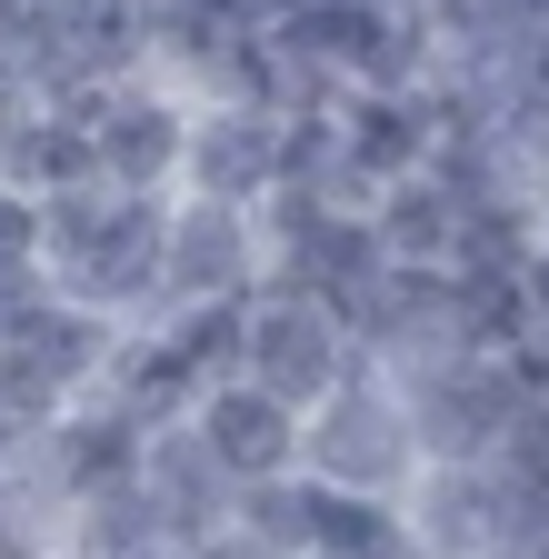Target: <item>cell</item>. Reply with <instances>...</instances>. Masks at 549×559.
<instances>
[{
  "label": "cell",
  "mask_w": 549,
  "mask_h": 559,
  "mask_svg": "<svg viewBox=\"0 0 549 559\" xmlns=\"http://www.w3.org/2000/svg\"><path fill=\"white\" fill-rule=\"evenodd\" d=\"M160 221H170V190H60L40 200V280L71 310H100V320H151L160 300Z\"/></svg>",
  "instance_id": "6da1fadb"
},
{
  "label": "cell",
  "mask_w": 549,
  "mask_h": 559,
  "mask_svg": "<svg viewBox=\"0 0 549 559\" xmlns=\"http://www.w3.org/2000/svg\"><path fill=\"white\" fill-rule=\"evenodd\" d=\"M409 469H420V450H409V409H399V390L370 360L339 380L330 400L300 409V479L350 489V500H399Z\"/></svg>",
  "instance_id": "7a4b0ae2"
},
{
  "label": "cell",
  "mask_w": 549,
  "mask_h": 559,
  "mask_svg": "<svg viewBox=\"0 0 549 559\" xmlns=\"http://www.w3.org/2000/svg\"><path fill=\"white\" fill-rule=\"evenodd\" d=\"M390 390L409 409V450H420V469H479V460H500L510 409H520L510 360H479V349H450V360L409 370Z\"/></svg>",
  "instance_id": "3957f363"
},
{
  "label": "cell",
  "mask_w": 549,
  "mask_h": 559,
  "mask_svg": "<svg viewBox=\"0 0 549 559\" xmlns=\"http://www.w3.org/2000/svg\"><path fill=\"white\" fill-rule=\"evenodd\" d=\"M350 370H360V349H350L339 300L250 290V310H240V380H250V390H270L281 409H310V400H330Z\"/></svg>",
  "instance_id": "277c9868"
},
{
  "label": "cell",
  "mask_w": 549,
  "mask_h": 559,
  "mask_svg": "<svg viewBox=\"0 0 549 559\" xmlns=\"http://www.w3.org/2000/svg\"><path fill=\"white\" fill-rule=\"evenodd\" d=\"M260 290V221L230 200H180L170 190V221H160V300L151 310H180V300H250Z\"/></svg>",
  "instance_id": "5b68a950"
},
{
  "label": "cell",
  "mask_w": 549,
  "mask_h": 559,
  "mask_svg": "<svg viewBox=\"0 0 549 559\" xmlns=\"http://www.w3.org/2000/svg\"><path fill=\"white\" fill-rule=\"evenodd\" d=\"M180 200H230V210H260L281 190V110H250V100H211L190 110L180 130Z\"/></svg>",
  "instance_id": "8992f818"
},
{
  "label": "cell",
  "mask_w": 549,
  "mask_h": 559,
  "mask_svg": "<svg viewBox=\"0 0 549 559\" xmlns=\"http://www.w3.org/2000/svg\"><path fill=\"white\" fill-rule=\"evenodd\" d=\"M81 130H91V160H100V180L110 190H170L180 180V130H190V100H170L160 81H110V91H91V110H81Z\"/></svg>",
  "instance_id": "52a82bcc"
},
{
  "label": "cell",
  "mask_w": 549,
  "mask_h": 559,
  "mask_svg": "<svg viewBox=\"0 0 549 559\" xmlns=\"http://www.w3.org/2000/svg\"><path fill=\"white\" fill-rule=\"evenodd\" d=\"M141 489L160 500V530L170 549H200V539H220L230 510H240V479L200 450L190 419H160V430H141Z\"/></svg>",
  "instance_id": "ba28073f"
},
{
  "label": "cell",
  "mask_w": 549,
  "mask_h": 559,
  "mask_svg": "<svg viewBox=\"0 0 549 559\" xmlns=\"http://www.w3.org/2000/svg\"><path fill=\"white\" fill-rule=\"evenodd\" d=\"M190 430H200V450H211L240 489L250 479H281V469H300V409H281L270 390H250V380H211L190 409Z\"/></svg>",
  "instance_id": "9c48e42d"
},
{
  "label": "cell",
  "mask_w": 549,
  "mask_h": 559,
  "mask_svg": "<svg viewBox=\"0 0 549 559\" xmlns=\"http://www.w3.org/2000/svg\"><path fill=\"white\" fill-rule=\"evenodd\" d=\"M399 520H409V549L420 559H479L500 539V520H510V489H500L490 460L479 469H409Z\"/></svg>",
  "instance_id": "30bf717a"
},
{
  "label": "cell",
  "mask_w": 549,
  "mask_h": 559,
  "mask_svg": "<svg viewBox=\"0 0 549 559\" xmlns=\"http://www.w3.org/2000/svg\"><path fill=\"white\" fill-rule=\"evenodd\" d=\"M370 240H380V260H409V270H440L450 260V230H460V200L430 180V170H409V180H390V190H370Z\"/></svg>",
  "instance_id": "8fae6325"
},
{
  "label": "cell",
  "mask_w": 549,
  "mask_h": 559,
  "mask_svg": "<svg viewBox=\"0 0 549 559\" xmlns=\"http://www.w3.org/2000/svg\"><path fill=\"white\" fill-rule=\"evenodd\" d=\"M300 559H420V549H409L399 500H350V489H320L310 549H300Z\"/></svg>",
  "instance_id": "7c38bea8"
},
{
  "label": "cell",
  "mask_w": 549,
  "mask_h": 559,
  "mask_svg": "<svg viewBox=\"0 0 549 559\" xmlns=\"http://www.w3.org/2000/svg\"><path fill=\"white\" fill-rule=\"evenodd\" d=\"M21 270H40V200L0 180V280H21Z\"/></svg>",
  "instance_id": "4fadbf2b"
},
{
  "label": "cell",
  "mask_w": 549,
  "mask_h": 559,
  "mask_svg": "<svg viewBox=\"0 0 549 559\" xmlns=\"http://www.w3.org/2000/svg\"><path fill=\"white\" fill-rule=\"evenodd\" d=\"M141 559H200V549H141Z\"/></svg>",
  "instance_id": "5bb4252c"
}]
</instances>
